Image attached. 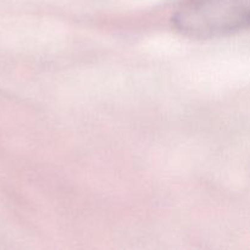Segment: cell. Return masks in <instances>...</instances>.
I'll return each instance as SVG.
<instances>
[{
	"mask_svg": "<svg viewBox=\"0 0 250 250\" xmlns=\"http://www.w3.org/2000/svg\"><path fill=\"white\" fill-rule=\"evenodd\" d=\"M250 0H187L172 15L180 33L193 38H216L248 28Z\"/></svg>",
	"mask_w": 250,
	"mask_h": 250,
	"instance_id": "obj_1",
	"label": "cell"
}]
</instances>
